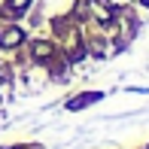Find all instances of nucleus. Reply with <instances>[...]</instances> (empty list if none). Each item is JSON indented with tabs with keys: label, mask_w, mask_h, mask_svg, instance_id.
I'll use <instances>...</instances> for the list:
<instances>
[{
	"label": "nucleus",
	"mask_w": 149,
	"mask_h": 149,
	"mask_svg": "<svg viewBox=\"0 0 149 149\" xmlns=\"http://www.w3.org/2000/svg\"><path fill=\"white\" fill-rule=\"evenodd\" d=\"M22 40H24L22 28H0V46H3V49H15Z\"/></svg>",
	"instance_id": "f257e3e1"
},
{
	"label": "nucleus",
	"mask_w": 149,
	"mask_h": 149,
	"mask_svg": "<svg viewBox=\"0 0 149 149\" xmlns=\"http://www.w3.org/2000/svg\"><path fill=\"white\" fill-rule=\"evenodd\" d=\"M94 100H100V91H88V94H79V97H73L70 104H67V110H82V107L94 104Z\"/></svg>",
	"instance_id": "f03ea898"
},
{
	"label": "nucleus",
	"mask_w": 149,
	"mask_h": 149,
	"mask_svg": "<svg viewBox=\"0 0 149 149\" xmlns=\"http://www.w3.org/2000/svg\"><path fill=\"white\" fill-rule=\"evenodd\" d=\"M33 55H37L40 61L49 58V55H52V46H49V43H33Z\"/></svg>",
	"instance_id": "7ed1b4c3"
},
{
	"label": "nucleus",
	"mask_w": 149,
	"mask_h": 149,
	"mask_svg": "<svg viewBox=\"0 0 149 149\" xmlns=\"http://www.w3.org/2000/svg\"><path fill=\"white\" fill-rule=\"evenodd\" d=\"M31 6V0H9V12H24Z\"/></svg>",
	"instance_id": "20e7f679"
},
{
	"label": "nucleus",
	"mask_w": 149,
	"mask_h": 149,
	"mask_svg": "<svg viewBox=\"0 0 149 149\" xmlns=\"http://www.w3.org/2000/svg\"><path fill=\"white\" fill-rule=\"evenodd\" d=\"M143 3H146V6H149V0H143Z\"/></svg>",
	"instance_id": "39448f33"
},
{
	"label": "nucleus",
	"mask_w": 149,
	"mask_h": 149,
	"mask_svg": "<svg viewBox=\"0 0 149 149\" xmlns=\"http://www.w3.org/2000/svg\"><path fill=\"white\" fill-rule=\"evenodd\" d=\"M146 149H149V146H146Z\"/></svg>",
	"instance_id": "423d86ee"
}]
</instances>
